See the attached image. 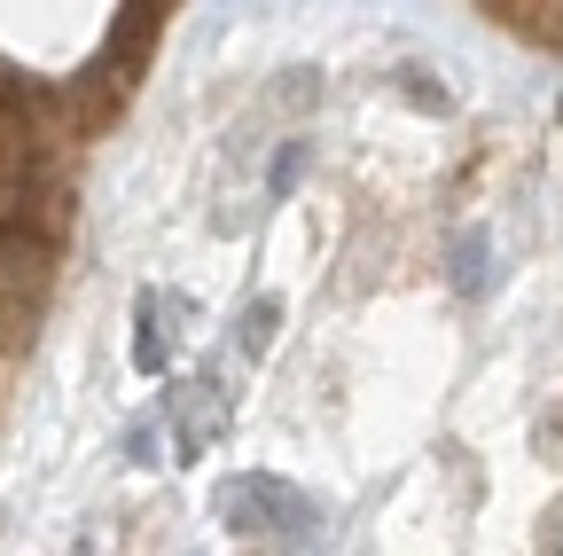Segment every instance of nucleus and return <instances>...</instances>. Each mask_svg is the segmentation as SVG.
<instances>
[{
	"label": "nucleus",
	"mask_w": 563,
	"mask_h": 556,
	"mask_svg": "<svg viewBox=\"0 0 563 556\" xmlns=\"http://www.w3.org/2000/svg\"><path fill=\"white\" fill-rule=\"evenodd\" d=\"M485 274H493V266H485V228H470V236L454 243V291L477 298V291H485Z\"/></svg>",
	"instance_id": "2"
},
{
	"label": "nucleus",
	"mask_w": 563,
	"mask_h": 556,
	"mask_svg": "<svg viewBox=\"0 0 563 556\" xmlns=\"http://www.w3.org/2000/svg\"><path fill=\"white\" fill-rule=\"evenodd\" d=\"M306 157H313V142H290V150H282L274 165H266V196L282 204V196H290L298 181H306Z\"/></svg>",
	"instance_id": "3"
},
{
	"label": "nucleus",
	"mask_w": 563,
	"mask_h": 556,
	"mask_svg": "<svg viewBox=\"0 0 563 556\" xmlns=\"http://www.w3.org/2000/svg\"><path fill=\"white\" fill-rule=\"evenodd\" d=\"M133 369L141 377H165V361H173V345H165V329H157V298L150 291H141V306H133Z\"/></svg>",
	"instance_id": "1"
}]
</instances>
